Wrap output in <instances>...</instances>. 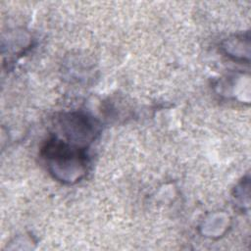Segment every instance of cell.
<instances>
[{
	"instance_id": "7a4b0ae2",
	"label": "cell",
	"mask_w": 251,
	"mask_h": 251,
	"mask_svg": "<svg viewBox=\"0 0 251 251\" xmlns=\"http://www.w3.org/2000/svg\"><path fill=\"white\" fill-rule=\"evenodd\" d=\"M62 127L64 135L71 141L82 142L90 141L93 138L95 126L92 122L83 115L71 114L63 118Z\"/></svg>"
},
{
	"instance_id": "6da1fadb",
	"label": "cell",
	"mask_w": 251,
	"mask_h": 251,
	"mask_svg": "<svg viewBox=\"0 0 251 251\" xmlns=\"http://www.w3.org/2000/svg\"><path fill=\"white\" fill-rule=\"evenodd\" d=\"M45 156L54 173L62 174L63 171L65 175L71 173L73 180L79 178L85 172L86 156L83 149L79 147L55 139L47 144Z\"/></svg>"
}]
</instances>
